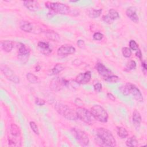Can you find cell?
Listing matches in <instances>:
<instances>
[{
	"instance_id": "obj_20",
	"label": "cell",
	"mask_w": 147,
	"mask_h": 147,
	"mask_svg": "<svg viewBox=\"0 0 147 147\" xmlns=\"http://www.w3.org/2000/svg\"><path fill=\"white\" fill-rule=\"evenodd\" d=\"M13 42L9 40L2 41L1 42L2 49L6 52H10L13 48Z\"/></svg>"
},
{
	"instance_id": "obj_4",
	"label": "cell",
	"mask_w": 147,
	"mask_h": 147,
	"mask_svg": "<svg viewBox=\"0 0 147 147\" xmlns=\"http://www.w3.org/2000/svg\"><path fill=\"white\" fill-rule=\"evenodd\" d=\"M55 109L59 114L61 115L67 119L74 121L78 119L76 112L74 111L66 105L57 103L55 105Z\"/></svg>"
},
{
	"instance_id": "obj_2",
	"label": "cell",
	"mask_w": 147,
	"mask_h": 147,
	"mask_svg": "<svg viewBox=\"0 0 147 147\" xmlns=\"http://www.w3.org/2000/svg\"><path fill=\"white\" fill-rule=\"evenodd\" d=\"M119 90L125 96L131 95L134 99L139 102H143L144 98L140 90L133 84L127 83L124 86L120 87Z\"/></svg>"
},
{
	"instance_id": "obj_12",
	"label": "cell",
	"mask_w": 147,
	"mask_h": 147,
	"mask_svg": "<svg viewBox=\"0 0 147 147\" xmlns=\"http://www.w3.org/2000/svg\"><path fill=\"white\" fill-rule=\"evenodd\" d=\"M95 68L98 72L99 74L100 75H101L102 77H103L104 79L108 78L110 75H113V72L110 69H109L108 68H107L103 63L98 62L96 64Z\"/></svg>"
},
{
	"instance_id": "obj_21",
	"label": "cell",
	"mask_w": 147,
	"mask_h": 147,
	"mask_svg": "<svg viewBox=\"0 0 147 147\" xmlns=\"http://www.w3.org/2000/svg\"><path fill=\"white\" fill-rule=\"evenodd\" d=\"M10 131L13 137H18L21 134V131L19 127L15 123H11L10 125Z\"/></svg>"
},
{
	"instance_id": "obj_5",
	"label": "cell",
	"mask_w": 147,
	"mask_h": 147,
	"mask_svg": "<svg viewBox=\"0 0 147 147\" xmlns=\"http://www.w3.org/2000/svg\"><path fill=\"white\" fill-rule=\"evenodd\" d=\"M92 115L95 120L101 122H107L109 115L106 110L100 105H94L91 108L90 110Z\"/></svg>"
},
{
	"instance_id": "obj_16",
	"label": "cell",
	"mask_w": 147,
	"mask_h": 147,
	"mask_svg": "<svg viewBox=\"0 0 147 147\" xmlns=\"http://www.w3.org/2000/svg\"><path fill=\"white\" fill-rule=\"evenodd\" d=\"M142 121L141 115L137 110H134L132 114V122L136 129H138Z\"/></svg>"
},
{
	"instance_id": "obj_26",
	"label": "cell",
	"mask_w": 147,
	"mask_h": 147,
	"mask_svg": "<svg viewBox=\"0 0 147 147\" xmlns=\"http://www.w3.org/2000/svg\"><path fill=\"white\" fill-rule=\"evenodd\" d=\"M125 144L127 146H130V147L137 146L138 145V141L134 136H133L128 138L127 140L126 141Z\"/></svg>"
},
{
	"instance_id": "obj_19",
	"label": "cell",
	"mask_w": 147,
	"mask_h": 147,
	"mask_svg": "<svg viewBox=\"0 0 147 147\" xmlns=\"http://www.w3.org/2000/svg\"><path fill=\"white\" fill-rule=\"evenodd\" d=\"M20 28L25 32L31 33L33 31V27L30 22L26 21H22L20 23Z\"/></svg>"
},
{
	"instance_id": "obj_22",
	"label": "cell",
	"mask_w": 147,
	"mask_h": 147,
	"mask_svg": "<svg viewBox=\"0 0 147 147\" xmlns=\"http://www.w3.org/2000/svg\"><path fill=\"white\" fill-rule=\"evenodd\" d=\"M102 12V9H91L88 11V16L91 18H96L99 17Z\"/></svg>"
},
{
	"instance_id": "obj_1",
	"label": "cell",
	"mask_w": 147,
	"mask_h": 147,
	"mask_svg": "<svg viewBox=\"0 0 147 147\" xmlns=\"http://www.w3.org/2000/svg\"><path fill=\"white\" fill-rule=\"evenodd\" d=\"M95 141L96 144L101 146L114 147L117 145L116 140L112 133L104 127H99L96 130Z\"/></svg>"
},
{
	"instance_id": "obj_40",
	"label": "cell",
	"mask_w": 147,
	"mask_h": 147,
	"mask_svg": "<svg viewBox=\"0 0 147 147\" xmlns=\"http://www.w3.org/2000/svg\"><path fill=\"white\" fill-rule=\"evenodd\" d=\"M107 98H108L110 100H112V101H114V100H115V96H114L111 93H110V92H108V93L107 94Z\"/></svg>"
},
{
	"instance_id": "obj_35",
	"label": "cell",
	"mask_w": 147,
	"mask_h": 147,
	"mask_svg": "<svg viewBox=\"0 0 147 147\" xmlns=\"http://www.w3.org/2000/svg\"><path fill=\"white\" fill-rule=\"evenodd\" d=\"M35 103L38 106H43L45 103V101L40 98H36L35 99Z\"/></svg>"
},
{
	"instance_id": "obj_6",
	"label": "cell",
	"mask_w": 147,
	"mask_h": 147,
	"mask_svg": "<svg viewBox=\"0 0 147 147\" xmlns=\"http://www.w3.org/2000/svg\"><path fill=\"white\" fill-rule=\"evenodd\" d=\"M75 112L76 113L78 118L86 123L92 125L95 122V119L94 118L91 111L87 109L84 107H79L76 108Z\"/></svg>"
},
{
	"instance_id": "obj_8",
	"label": "cell",
	"mask_w": 147,
	"mask_h": 147,
	"mask_svg": "<svg viewBox=\"0 0 147 147\" xmlns=\"http://www.w3.org/2000/svg\"><path fill=\"white\" fill-rule=\"evenodd\" d=\"M18 59L22 63H25L29 57V48L22 43H18Z\"/></svg>"
},
{
	"instance_id": "obj_38",
	"label": "cell",
	"mask_w": 147,
	"mask_h": 147,
	"mask_svg": "<svg viewBox=\"0 0 147 147\" xmlns=\"http://www.w3.org/2000/svg\"><path fill=\"white\" fill-rule=\"evenodd\" d=\"M141 66H142V71L144 72V74H145L146 72V70H147V68H146V63L145 60H144L143 61H142L141 63Z\"/></svg>"
},
{
	"instance_id": "obj_34",
	"label": "cell",
	"mask_w": 147,
	"mask_h": 147,
	"mask_svg": "<svg viewBox=\"0 0 147 147\" xmlns=\"http://www.w3.org/2000/svg\"><path fill=\"white\" fill-rule=\"evenodd\" d=\"M94 90H95L96 92H99L102 90V84H101L100 83L97 82V83H96L94 85Z\"/></svg>"
},
{
	"instance_id": "obj_29",
	"label": "cell",
	"mask_w": 147,
	"mask_h": 147,
	"mask_svg": "<svg viewBox=\"0 0 147 147\" xmlns=\"http://www.w3.org/2000/svg\"><path fill=\"white\" fill-rule=\"evenodd\" d=\"M122 53L125 57L129 58L131 55V51L128 47H123L122 48Z\"/></svg>"
},
{
	"instance_id": "obj_3",
	"label": "cell",
	"mask_w": 147,
	"mask_h": 147,
	"mask_svg": "<svg viewBox=\"0 0 147 147\" xmlns=\"http://www.w3.org/2000/svg\"><path fill=\"white\" fill-rule=\"evenodd\" d=\"M45 6L48 9V14H67L69 13L70 8L65 4L60 2H52L48 1L45 3Z\"/></svg>"
},
{
	"instance_id": "obj_17",
	"label": "cell",
	"mask_w": 147,
	"mask_h": 147,
	"mask_svg": "<svg viewBox=\"0 0 147 147\" xmlns=\"http://www.w3.org/2000/svg\"><path fill=\"white\" fill-rule=\"evenodd\" d=\"M24 5L29 10L32 11H36L39 9V3L36 1H24Z\"/></svg>"
},
{
	"instance_id": "obj_30",
	"label": "cell",
	"mask_w": 147,
	"mask_h": 147,
	"mask_svg": "<svg viewBox=\"0 0 147 147\" xmlns=\"http://www.w3.org/2000/svg\"><path fill=\"white\" fill-rule=\"evenodd\" d=\"M29 125H30V127L31 129L32 130V131L36 134L38 135L39 134V130H38V126L36 125V123L34 122H33V121H30L29 122Z\"/></svg>"
},
{
	"instance_id": "obj_25",
	"label": "cell",
	"mask_w": 147,
	"mask_h": 147,
	"mask_svg": "<svg viewBox=\"0 0 147 147\" xmlns=\"http://www.w3.org/2000/svg\"><path fill=\"white\" fill-rule=\"evenodd\" d=\"M64 69V66L61 64H56L51 69V75H56Z\"/></svg>"
},
{
	"instance_id": "obj_24",
	"label": "cell",
	"mask_w": 147,
	"mask_h": 147,
	"mask_svg": "<svg viewBox=\"0 0 147 147\" xmlns=\"http://www.w3.org/2000/svg\"><path fill=\"white\" fill-rule=\"evenodd\" d=\"M107 16L109 17V18L113 21L115 20H117L119 18V13L114 9H111L109 10Z\"/></svg>"
},
{
	"instance_id": "obj_18",
	"label": "cell",
	"mask_w": 147,
	"mask_h": 147,
	"mask_svg": "<svg viewBox=\"0 0 147 147\" xmlns=\"http://www.w3.org/2000/svg\"><path fill=\"white\" fill-rule=\"evenodd\" d=\"M44 33L45 36L47 37V38L51 41L57 42L60 40L59 34L53 30H50V29L46 30L44 32Z\"/></svg>"
},
{
	"instance_id": "obj_11",
	"label": "cell",
	"mask_w": 147,
	"mask_h": 147,
	"mask_svg": "<svg viewBox=\"0 0 147 147\" xmlns=\"http://www.w3.org/2000/svg\"><path fill=\"white\" fill-rule=\"evenodd\" d=\"M76 51L75 48L71 44H64L60 47L57 51V55L61 57H65L74 53Z\"/></svg>"
},
{
	"instance_id": "obj_10",
	"label": "cell",
	"mask_w": 147,
	"mask_h": 147,
	"mask_svg": "<svg viewBox=\"0 0 147 147\" xmlns=\"http://www.w3.org/2000/svg\"><path fill=\"white\" fill-rule=\"evenodd\" d=\"M68 80L63 78L57 77L52 80L50 83V88L54 91L61 90L63 87H66Z\"/></svg>"
},
{
	"instance_id": "obj_27",
	"label": "cell",
	"mask_w": 147,
	"mask_h": 147,
	"mask_svg": "<svg viewBox=\"0 0 147 147\" xmlns=\"http://www.w3.org/2000/svg\"><path fill=\"white\" fill-rule=\"evenodd\" d=\"M136 68V61L134 60H130L127 63V64L124 69V71L126 72H129V71L134 69Z\"/></svg>"
},
{
	"instance_id": "obj_37",
	"label": "cell",
	"mask_w": 147,
	"mask_h": 147,
	"mask_svg": "<svg viewBox=\"0 0 147 147\" xmlns=\"http://www.w3.org/2000/svg\"><path fill=\"white\" fill-rule=\"evenodd\" d=\"M77 45H78V47L80 48V49H84L86 47L85 42L82 40H78L77 41Z\"/></svg>"
},
{
	"instance_id": "obj_7",
	"label": "cell",
	"mask_w": 147,
	"mask_h": 147,
	"mask_svg": "<svg viewBox=\"0 0 147 147\" xmlns=\"http://www.w3.org/2000/svg\"><path fill=\"white\" fill-rule=\"evenodd\" d=\"M71 132L80 145L83 146H87L88 145L90 140L87 134L84 131L77 128H72Z\"/></svg>"
},
{
	"instance_id": "obj_33",
	"label": "cell",
	"mask_w": 147,
	"mask_h": 147,
	"mask_svg": "<svg viewBox=\"0 0 147 147\" xmlns=\"http://www.w3.org/2000/svg\"><path fill=\"white\" fill-rule=\"evenodd\" d=\"M93 39L96 41H100L103 38V34L100 32H95L92 36Z\"/></svg>"
},
{
	"instance_id": "obj_39",
	"label": "cell",
	"mask_w": 147,
	"mask_h": 147,
	"mask_svg": "<svg viewBox=\"0 0 147 147\" xmlns=\"http://www.w3.org/2000/svg\"><path fill=\"white\" fill-rule=\"evenodd\" d=\"M136 56L138 58L140 59V60L142 59V53H141V51L140 49H138V50H137L136 52Z\"/></svg>"
},
{
	"instance_id": "obj_28",
	"label": "cell",
	"mask_w": 147,
	"mask_h": 147,
	"mask_svg": "<svg viewBox=\"0 0 147 147\" xmlns=\"http://www.w3.org/2000/svg\"><path fill=\"white\" fill-rule=\"evenodd\" d=\"M26 79L31 83H36L38 81L37 76L31 72H28L26 74Z\"/></svg>"
},
{
	"instance_id": "obj_14",
	"label": "cell",
	"mask_w": 147,
	"mask_h": 147,
	"mask_svg": "<svg viewBox=\"0 0 147 147\" xmlns=\"http://www.w3.org/2000/svg\"><path fill=\"white\" fill-rule=\"evenodd\" d=\"M127 17L135 23H137L139 21L138 16L137 14V9L134 6H130L126 10Z\"/></svg>"
},
{
	"instance_id": "obj_32",
	"label": "cell",
	"mask_w": 147,
	"mask_h": 147,
	"mask_svg": "<svg viewBox=\"0 0 147 147\" xmlns=\"http://www.w3.org/2000/svg\"><path fill=\"white\" fill-rule=\"evenodd\" d=\"M129 47L130 49L133 51H137L138 49V45L134 40H131L129 41Z\"/></svg>"
},
{
	"instance_id": "obj_36",
	"label": "cell",
	"mask_w": 147,
	"mask_h": 147,
	"mask_svg": "<svg viewBox=\"0 0 147 147\" xmlns=\"http://www.w3.org/2000/svg\"><path fill=\"white\" fill-rule=\"evenodd\" d=\"M102 20H103V21L105 22H106V23H107V24H112L113 22V21L109 18V17L107 16V15H104V16H103V17H102Z\"/></svg>"
},
{
	"instance_id": "obj_31",
	"label": "cell",
	"mask_w": 147,
	"mask_h": 147,
	"mask_svg": "<svg viewBox=\"0 0 147 147\" xmlns=\"http://www.w3.org/2000/svg\"><path fill=\"white\" fill-rule=\"evenodd\" d=\"M106 81L109 82H111V83H115L117 82L118 80H119V78L118 76L115 75H111L110 76H109L108 78H106L105 79Z\"/></svg>"
},
{
	"instance_id": "obj_41",
	"label": "cell",
	"mask_w": 147,
	"mask_h": 147,
	"mask_svg": "<svg viewBox=\"0 0 147 147\" xmlns=\"http://www.w3.org/2000/svg\"><path fill=\"white\" fill-rule=\"evenodd\" d=\"M70 2H78V1H71Z\"/></svg>"
},
{
	"instance_id": "obj_13",
	"label": "cell",
	"mask_w": 147,
	"mask_h": 147,
	"mask_svg": "<svg viewBox=\"0 0 147 147\" xmlns=\"http://www.w3.org/2000/svg\"><path fill=\"white\" fill-rule=\"evenodd\" d=\"M91 78V73L90 71H87L83 73H80L78 74L75 80L79 84H84L88 83Z\"/></svg>"
},
{
	"instance_id": "obj_9",
	"label": "cell",
	"mask_w": 147,
	"mask_h": 147,
	"mask_svg": "<svg viewBox=\"0 0 147 147\" xmlns=\"http://www.w3.org/2000/svg\"><path fill=\"white\" fill-rule=\"evenodd\" d=\"M1 70L5 75V76L11 82L14 83H20V78L19 77L14 73V72L9 67L5 65H1Z\"/></svg>"
},
{
	"instance_id": "obj_15",
	"label": "cell",
	"mask_w": 147,
	"mask_h": 147,
	"mask_svg": "<svg viewBox=\"0 0 147 147\" xmlns=\"http://www.w3.org/2000/svg\"><path fill=\"white\" fill-rule=\"evenodd\" d=\"M37 47L40 51L45 55H49L52 52V49L48 42L40 41L37 43Z\"/></svg>"
},
{
	"instance_id": "obj_23",
	"label": "cell",
	"mask_w": 147,
	"mask_h": 147,
	"mask_svg": "<svg viewBox=\"0 0 147 147\" xmlns=\"http://www.w3.org/2000/svg\"><path fill=\"white\" fill-rule=\"evenodd\" d=\"M117 135L121 138H125L128 136V132L126 129L122 126H117L116 127Z\"/></svg>"
}]
</instances>
